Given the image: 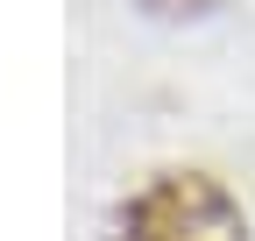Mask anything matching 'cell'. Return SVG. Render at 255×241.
I'll return each instance as SVG.
<instances>
[{
  "label": "cell",
  "instance_id": "1",
  "mask_svg": "<svg viewBox=\"0 0 255 241\" xmlns=\"http://www.w3.org/2000/svg\"><path fill=\"white\" fill-rule=\"evenodd\" d=\"M114 241H248V213L220 177L163 170L121 206Z\"/></svg>",
  "mask_w": 255,
  "mask_h": 241
},
{
  "label": "cell",
  "instance_id": "2",
  "mask_svg": "<svg viewBox=\"0 0 255 241\" xmlns=\"http://www.w3.org/2000/svg\"><path fill=\"white\" fill-rule=\"evenodd\" d=\"M149 7H163V14H191V7H206V0H149Z\"/></svg>",
  "mask_w": 255,
  "mask_h": 241
}]
</instances>
